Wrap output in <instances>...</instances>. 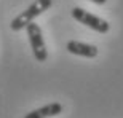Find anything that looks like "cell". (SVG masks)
<instances>
[{
    "label": "cell",
    "instance_id": "cell-4",
    "mask_svg": "<svg viewBox=\"0 0 123 118\" xmlns=\"http://www.w3.org/2000/svg\"><path fill=\"white\" fill-rule=\"evenodd\" d=\"M67 51L70 54L75 56H82V58H96L98 56V48L94 45H90V43H82V41L77 40H70L67 41Z\"/></svg>",
    "mask_w": 123,
    "mask_h": 118
},
{
    "label": "cell",
    "instance_id": "cell-2",
    "mask_svg": "<svg viewBox=\"0 0 123 118\" xmlns=\"http://www.w3.org/2000/svg\"><path fill=\"white\" fill-rule=\"evenodd\" d=\"M70 13H72V18L75 19V21H78L80 24H83V26H86V27L93 29V30H96V32H99V34H107L109 29H110V24L107 23V21L98 18V16L91 14L90 11L80 8V6L72 8Z\"/></svg>",
    "mask_w": 123,
    "mask_h": 118
},
{
    "label": "cell",
    "instance_id": "cell-6",
    "mask_svg": "<svg viewBox=\"0 0 123 118\" xmlns=\"http://www.w3.org/2000/svg\"><path fill=\"white\" fill-rule=\"evenodd\" d=\"M90 2H93V3H98V5H104L107 0H90Z\"/></svg>",
    "mask_w": 123,
    "mask_h": 118
},
{
    "label": "cell",
    "instance_id": "cell-3",
    "mask_svg": "<svg viewBox=\"0 0 123 118\" xmlns=\"http://www.w3.org/2000/svg\"><path fill=\"white\" fill-rule=\"evenodd\" d=\"M26 30H27V37H29V41H31L34 58L38 62H45L46 58H48V51H46V45H45V40H43V34H42L40 26L35 23H31L26 27Z\"/></svg>",
    "mask_w": 123,
    "mask_h": 118
},
{
    "label": "cell",
    "instance_id": "cell-1",
    "mask_svg": "<svg viewBox=\"0 0 123 118\" xmlns=\"http://www.w3.org/2000/svg\"><path fill=\"white\" fill-rule=\"evenodd\" d=\"M51 5H53V0H35L31 6H27L23 13H19L18 16L11 21L10 27L13 29V30H16V32L26 29L31 23H34V19H35L37 16H40L42 13H45Z\"/></svg>",
    "mask_w": 123,
    "mask_h": 118
},
{
    "label": "cell",
    "instance_id": "cell-5",
    "mask_svg": "<svg viewBox=\"0 0 123 118\" xmlns=\"http://www.w3.org/2000/svg\"><path fill=\"white\" fill-rule=\"evenodd\" d=\"M62 112V105L59 102H51V104H46L40 109H35L29 112L24 118H51V117H56Z\"/></svg>",
    "mask_w": 123,
    "mask_h": 118
}]
</instances>
